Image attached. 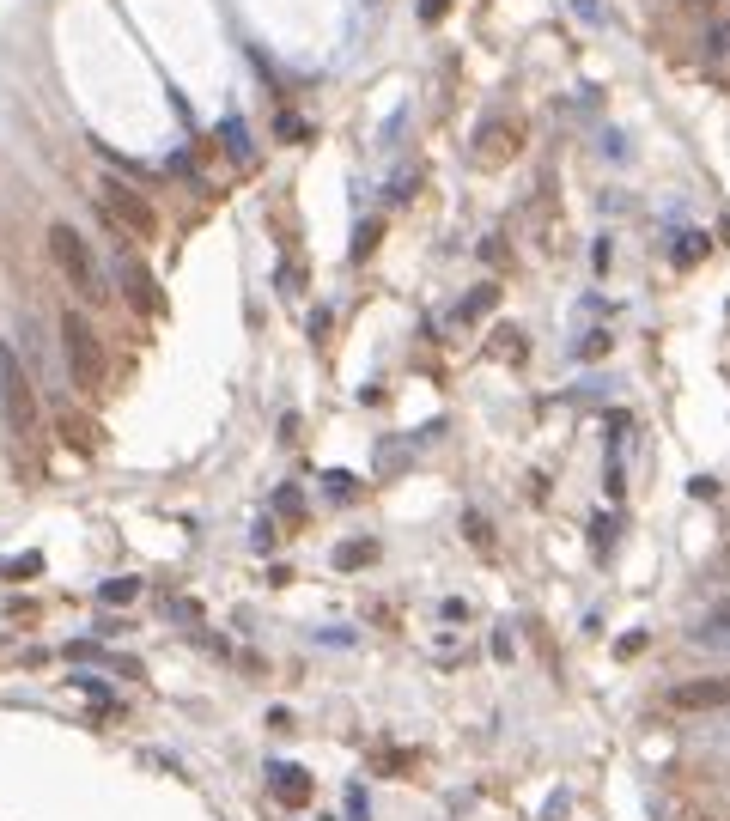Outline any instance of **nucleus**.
<instances>
[{
    "mask_svg": "<svg viewBox=\"0 0 730 821\" xmlns=\"http://www.w3.org/2000/svg\"><path fill=\"white\" fill-rule=\"evenodd\" d=\"M0 414H7V432L19 444H31L37 426H43V396H37V384H31V371H25L13 341H0Z\"/></svg>",
    "mask_w": 730,
    "mask_h": 821,
    "instance_id": "4",
    "label": "nucleus"
},
{
    "mask_svg": "<svg viewBox=\"0 0 730 821\" xmlns=\"http://www.w3.org/2000/svg\"><path fill=\"white\" fill-rule=\"evenodd\" d=\"M463 530H469V542H475V548H481V554H487V548H493V530H487V524H481V517H475V511H469V517H463Z\"/></svg>",
    "mask_w": 730,
    "mask_h": 821,
    "instance_id": "15",
    "label": "nucleus"
},
{
    "mask_svg": "<svg viewBox=\"0 0 730 821\" xmlns=\"http://www.w3.org/2000/svg\"><path fill=\"white\" fill-rule=\"evenodd\" d=\"M55 438L67 444L73 457H98V451H104V426H98L92 414H80V408H61V414H55Z\"/></svg>",
    "mask_w": 730,
    "mask_h": 821,
    "instance_id": "9",
    "label": "nucleus"
},
{
    "mask_svg": "<svg viewBox=\"0 0 730 821\" xmlns=\"http://www.w3.org/2000/svg\"><path fill=\"white\" fill-rule=\"evenodd\" d=\"M268 797H274L280 809H311L317 785H311V773H305L299 761H268Z\"/></svg>",
    "mask_w": 730,
    "mask_h": 821,
    "instance_id": "7",
    "label": "nucleus"
},
{
    "mask_svg": "<svg viewBox=\"0 0 730 821\" xmlns=\"http://www.w3.org/2000/svg\"><path fill=\"white\" fill-rule=\"evenodd\" d=\"M664 706H670L676 718H712V712H730V669H718V676L670 682V688H664Z\"/></svg>",
    "mask_w": 730,
    "mask_h": 821,
    "instance_id": "5",
    "label": "nucleus"
},
{
    "mask_svg": "<svg viewBox=\"0 0 730 821\" xmlns=\"http://www.w3.org/2000/svg\"><path fill=\"white\" fill-rule=\"evenodd\" d=\"M61 365H67V384L80 390V396H104L110 390V378H116V365H110V347H104V335H98V323L86 317V311H61Z\"/></svg>",
    "mask_w": 730,
    "mask_h": 821,
    "instance_id": "1",
    "label": "nucleus"
},
{
    "mask_svg": "<svg viewBox=\"0 0 730 821\" xmlns=\"http://www.w3.org/2000/svg\"><path fill=\"white\" fill-rule=\"evenodd\" d=\"M274 505H280L286 517H299V511H305V505H299V487H280V493H274Z\"/></svg>",
    "mask_w": 730,
    "mask_h": 821,
    "instance_id": "16",
    "label": "nucleus"
},
{
    "mask_svg": "<svg viewBox=\"0 0 730 821\" xmlns=\"http://www.w3.org/2000/svg\"><path fill=\"white\" fill-rule=\"evenodd\" d=\"M116 280H122V298L140 311V317H165L171 311V298H165V286L153 280V268H146L128 244H116Z\"/></svg>",
    "mask_w": 730,
    "mask_h": 821,
    "instance_id": "6",
    "label": "nucleus"
},
{
    "mask_svg": "<svg viewBox=\"0 0 730 821\" xmlns=\"http://www.w3.org/2000/svg\"><path fill=\"white\" fill-rule=\"evenodd\" d=\"M98 596H104L110 609H122V603H134V596H140V578H110V584H104Z\"/></svg>",
    "mask_w": 730,
    "mask_h": 821,
    "instance_id": "11",
    "label": "nucleus"
},
{
    "mask_svg": "<svg viewBox=\"0 0 730 821\" xmlns=\"http://www.w3.org/2000/svg\"><path fill=\"white\" fill-rule=\"evenodd\" d=\"M518 146H524V128L511 122V116H487V122L475 128V159H481V165H505Z\"/></svg>",
    "mask_w": 730,
    "mask_h": 821,
    "instance_id": "8",
    "label": "nucleus"
},
{
    "mask_svg": "<svg viewBox=\"0 0 730 821\" xmlns=\"http://www.w3.org/2000/svg\"><path fill=\"white\" fill-rule=\"evenodd\" d=\"M426 19H445V0H426Z\"/></svg>",
    "mask_w": 730,
    "mask_h": 821,
    "instance_id": "17",
    "label": "nucleus"
},
{
    "mask_svg": "<svg viewBox=\"0 0 730 821\" xmlns=\"http://www.w3.org/2000/svg\"><path fill=\"white\" fill-rule=\"evenodd\" d=\"M0 572H7V578H37V572H43V554H19V560H7Z\"/></svg>",
    "mask_w": 730,
    "mask_h": 821,
    "instance_id": "14",
    "label": "nucleus"
},
{
    "mask_svg": "<svg viewBox=\"0 0 730 821\" xmlns=\"http://www.w3.org/2000/svg\"><path fill=\"white\" fill-rule=\"evenodd\" d=\"M49 262H55V274L67 280V292L80 298V305H110L104 262H98V250L86 244V232H73L67 219H55V226H49Z\"/></svg>",
    "mask_w": 730,
    "mask_h": 821,
    "instance_id": "2",
    "label": "nucleus"
},
{
    "mask_svg": "<svg viewBox=\"0 0 730 821\" xmlns=\"http://www.w3.org/2000/svg\"><path fill=\"white\" fill-rule=\"evenodd\" d=\"M493 298H499V286H475V292L463 298V323H469V317H481V311H493Z\"/></svg>",
    "mask_w": 730,
    "mask_h": 821,
    "instance_id": "12",
    "label": "nucleus"
},
{
    "mask_svg": "<svg viewBox=\"0 0 730 821\" xmlns=\"http://www.w3.org/2000/svg\"><path fill=\"white\" fill-rule=\"evenodd\" d=\"M372 554H378L372 542H347V548L335 554V566H341V572H353V566H365V560H372Z\"/></svg>",
    "mask_w": 730,
    "mask_h": 821,
    "instance_id": "13",
    "label": "nucleus"
},
{
    "mask_svg": "<svg viewBox=\"0 0 730 821\" xmlns=\"http://www.w3.org/2000/svg\"><path fill=\"white\" fill-rule=\"evenodd\" d=\"M98 213L116 232V244H159V232H165L159 207L146 201L134 183H122V177H98Z\"/></svg>",
    "mask_w": 730,
    "mask_h": 821,
    "instance_id": "3",
    "label": "nucleus"
},
{
    "mask_svg": "<svg viewBox=\"0 0 730 821\" xmlns=\"http://www.w3.org/2000/svg\"><path fill=\"white\" fill-rule=\"evenodd\" d=\"M688 645H700V651H730V603H718V609H706L700 621H688Z\"/></svg>",
    "mask_w": 730,
    "mask_h": 821,
    "instance_id": "10",
    "label": "nucleus"
}]
</instances>
